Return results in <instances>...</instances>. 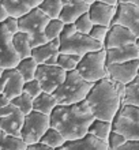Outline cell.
<instances>
[{
	"instance_id": "obj_1",
	"label": "cell",
	"mask_w": 139,
	"mask_h": 150,
	"mask_svg": "<svg viewBox=\"0 0 139 150\" xmlns=\"http://www.w3.org/2000/svg\"><path fill=\"white\" fill-rule=\"evenodd\" d=\"M49 119L51 127L59 131L66 141H75L87 134L94 116L87 104L82 101L74 105H57Z\"/></svg>"
},
{
	"instance_id": "obj_2",
	"label": "cell",
	"mask_w": 139,
	"mask_h": 150,
	"mask_svg": "<svg viewBox=\"0 0 139 150\" xmlns=\"http://www.w3.org/2000/svg\"><path fill=\"white\" fill-rule=\"evenodd\" d=\"M94 119L112 122L121 107V98L116 90L115 82L111 78H104L95 82L85 98Z\"/></svg>"
},
{
	"instance_id": "obj_3",
	"label": "cell",
	"mask_w": 139,
	"mask_h": 150,
	"mask_svg": "<svg viewBox=\"0 0 139 150\" xmlns=\"http://www.w3.org/2000/svg\"><path fill=\"white\" fill-rule=\"evenodd\" d=\"M60 40V53H71L76 56H85L89 52L105 49L104 44L93 40L90 36L80 34L76 32L74 23L64 25V29L59 37Z\"/></svg>"
},
{
	"instance_id": "obj_4",
	"label": "cell",
	"mask_w": 139,
	"mask_h": 150,
	"mask_svg": "<svg viewBox=\"0 0 139 150\" xmlns=\"http://www.w3.org/2000/svg\"><path fill=\"white\" fill-rule=\"evenodd\" d=\"M94 83L85 81L76 70L68 71L66 81L53 91V97L57 101V105H74L85 101Z\"/></svg>"
},
{
	"instance_id": "obj_5",
	"label": "cell",
	"mask_w": 139,
	"mask_h": 150,
	"mask_svg": "<svg viewBox=\"0 0 139 150\" xmlns=\"http://www.w3.org/2000/svg\"><path fill=\"white\" fill-rule=\"evenodd\" d=\"M49 18L41 11L40 8H34L18 19V28L19 32L26 33L30 38V47L36 48L40 45H44L48 42L45 37V28H47Z\"/></svg>"
},
{
	"instance_id": "obj_6",
	"label": "cell",
	"mask_w": 139,
	"mask_h": 150,
	"mask_svg": "<svg viewBox=\"0 0 139 150\" xmlns=\"http://www.w3.org/2000/svg\"><path fill=\"white\" fill-rule=\"evenodd\" d=\"M76 72L90 83H95L101 81V79L108 76L107 70V51L101 49V51L89 52L85 56H82Z\"/></svg>"
},
{
	"instance_id": "obj_7",
	"label": "cell",
	"mask_w": 139,
	"mask_h": 150,
	"mask_svg": "<svg viewBox=\"0 0 139 150\" xmlns=\"http://www.w3.org/2000/svg\"><path fill=\"white\" fill-rule=\"evenodd\" d=\"M112 131L121 134L127 141H139V108L121 104L112 120Z\"/></svg>"
},
{
	"instance_id": "obj_8",
	"label": "cell",
	"mask_w": 139,
	"mask_h": 150,
	"mask_svg": "<svg viewBox=\"0 0 139 150\" xmlns=\"http://www.w3.org/2000/svg\"><path fill=\"white\" fill-rule=\"evenodd\" d=\"M51 127V119L48 115L40 113V112L32 111L25 116L23 127L20 131V139L28 145L40 142L42 135Z\"/></svg>"
},
{
	"instance_id": "obj_9",
	"label": "cell",
	"mask_w": 139,
	"mask_h": 150,
	"mask_svg": "<svg viewBox=\"0 0 139 150\" xmlns=\"http://www.w3.org/2000/svg\"><path fill=\"white\" fill-rule=\"evenodd\" d=\"M67 71L59 66H48V64H40L37 68L36 78L41 85V89L44 93L53 94V91L66 81Z\"/></svg>"
},
{
	"instance_id": "obj_10",
	"label": "cell",
	"mask_w": 139,
	"mask_h": 150,
	"mask_svg": "<svg viewBox=\"0 0 139 150\" xmlns=\"http://www.w3.org/2000/svg\"><path fill=\"white\" fill-rule=\"evenodd\" d=\"M25 115L15 107V105H7L0 109V130L6 134L20 138V131L23 127Z\"/></svg>"
},
{
	"instance_id": "obj_11",
	"label": "cell",
	"mask_w": 139,
	"mask_h": 150,
	"mask_svg": "<svg viewBox=\"0 0 139 150\" xmlns=\"http://www.w3.org/2000/svg\"><path fill=\"white\" fill-rule=\"evenodd\" d=\"M111 25L124 26L139 38V8L128 3H117L115 18Z\"/></svg>"
},
{
	"instance_id": "obj_12",
	"label": "cell",
	"mask_w": 139,
	"mask_h": 150,
	"mask_svg": "<svg viewBox=\"0 0 139 150\" xmlns=\"http://www.w3.org/2000/svg\"><path fill=\"white\" fill-rule=\"evenodd\" d=\"M20 62L19 56L16 55L14 45H12V34L4 28V25H0V67L4 70L7 68H15Z\"/></svg>"
},
{
	"instance_id": "obj_13",
	"label": "cell",
	"mask_w": 139,
	"mask_h": 150,
	"mask_svg": "<svg viewBox=\"0 0 139 150\" xmlns=\"http://www.w3.org/2000/svg\"><path fill=\"white\" fill-rule=\"evenodd\" d=\"M138 68H139V60H131V62H126V63L119 64H111L108 66V78H111L115 82H120L127 85L131 81L138 76Z\"/></svg>"
},
{
	"instance_id": "obj_14",
	"label": "cell",
	"mask_w": 139,
	"mask_h": 150,
	"mask_svg": "<svg viewBox=\"0 0 139 150\" xmlns=\"http://www.w3.org/2000/svg\"><path fill=\"white\" fill-rule=\"evenodd\" d=\"M136 36L131 30H128L124 26L120 25H111L109 30H108L107 38L104 42V48L105 49H111V48H117V47H124L128 44H135Z\"/></svg>"
},
{
	"instance_id": "obj_15",
	"label": "cell",
	"mask_w": 139,
	"mask_h": 150,
	"mask_svg": "<svg viewBox=\"0 0 139 150\" xmlns=\"http://www.w3.org/2000/svg\"><path fill=\"white\" fill-rule=\"evenodd\" d=\"M60 40L55 38L48 41L44 45L36 47L32 49V57L37 62V64H48V66H56L57 57H59Z\"/></svg>"
},
{
	"instance_id": "obj_16",
	"label": "cell",
	"mask_w": 139,
	"mask_h": 150,
	"mask_svg": "<svg viewBox=\"0 0 139 150\" xmlns=\"http://www.w3.org/2000/svg\"><path fill=\"white\" fill-rule=\"evenodd\" d=\"M61 4H63V8H61L59 19L64 25L74 23L79 16L89 12V7H90V4L85 3L83 0H61Z\"/></svg>"
},
{
	"instance_id": "obj_17",
	"label": "cell",
	"mask_w": 139,
	"mask_h": 150,
	"mask_svg": "<svg viewBox=\"0 0 139 150\" xmlns=\"http://www.w3.org/2000/svg\"><path fill=\"white\" fill-rule=\"evenodd\" d=\"M87 14L94 25L111 26L116 14V6H109V4L101 3V1H94L93 4H90Z\"/></svg>"
},
{
	"instance_id": "obj_18",
	"label": "cell",
	"mask_w": 139,
	"mask_h": 150,
	"mask_svg": "<svg viewBox=\"0 0 139 150\" xmlns=\"http://www.w3.org/2000/svg\"><path fill=\"white\" fill-rule=\"evenodd\" d=\"M105 51H107V67L111 64L126 63V62L138 59V49L135 44H128L124 47L111 48Z\"/></svg>"
},
{
	"instance_id": "obj_19",
	"label": "cell",
	"mask_w": 139,
	"mask_h": 150,
	"mask_svg": "<svg viewBox=\"0 0 139 150\" xmlns=\"http://www.w3.org/2000/svg\"><path fill=\"white\" fill-rule=\"evenodd\" d=\"M64 150H108L107 142L95 138L94 135L86 134L83 138L67 141L63 146Z\"/></svg>"
},
{
	"instance_id": "obj_20",
	"label": "cell",
	"mask_w": 139,
	"mask_h": 150,
	"mask_svg": "<svg viewBox=\"0 0 139 150\" xmlns=\"http://www.w3.org/2000/svg\"><path fill=\"white\" fill-rule=\"evenodd\" d=\"M4 71L7 74V83H6L3 94H6L10 100H12L23 93L25 81L22 78V75L16 71L15 68H7Z\"/></svg>"
},
{
	"instance_id": "obj_21",
	"label": "cell",
	"mask_w": 139,
	"mask_h": 150,
	"mask_svg": "<svg viewBox=\"0 0 139 150\" xmlns=\"http://www.w3.org/2000/svg\"><path fill=\"white\" fill-rule=\"evenodd\" d=\"M56 107H57V101L53 97V94H48L44 91L33 100V111L48 115V116H51V113Z\"/></svg>"
},
{
	"instance_id": "obj_22",
	"label": "cell",
	"mask_w": 139,
	"mask_h": 150,
	"mask_svg": "<svg viewBox=\"0 0 139 150\" xmlns=\"http://www.w3.org/2000/svg\"><path fill=\"white\" fill-rule=\"evenodd\" d=\"M12 45L15 49L16 55L19 56V59H26L32 56V47H30V38L26 33L18 32L16 34L12 36Z\"/></svg>"
},
{
	"instance_id": "obj_23",
	"label": "cell",
	"mask_w": 139,
	"mask_h": 150,
	"mask_svg": "<svg viewBox=\"0 0 139 150\" xmlns=\"http://www.w3.org/2000/svg\"><path fill=\"white\" fill-rule=\"evenodd\" d=\"M111 132H112V122L99 120V119H94L93 123L90 124V127H89V130H87V134L94 135L95 138L101 139L104 142L108 141Z\"/></svg>"
},
{
	"instance_id": "obj_24",
	"label": "cell",
	"mask_w": 139,
	"mask_h": 150,
	"mask_svg": "<svg viewBox=\"0 0 139 150\" xmlns=\"http://www.w3.org/2000/svg\"><path fill=\"white\" fill-rule=\"evenodd\" d=\"M37 68H38V64L32 56L30 57H26V59H22L18 63V66L15 67V70L22 75L25 82H29V81H33L36 78V72Z\"/></svg>"
},
{
	"instance_id": "obj_25",
	"label": "cell",
	"mask_w": 139,
	"mask_h": 150,
	"mask_svg": "<svg viewBox=\"0 0 139 150\" xmlns=\"http://www.w3.org/2000/svg\"><path fill=\"white\" fill-rule=\"evenodd\" d=\"M0 6L6 10L8 16L19 19L23 15H26L30 10L25 7L23 4H20L18 0H0Z\"/></svg>"
},
{
	"instance_id": "obj_26",
	"label": "cell",
	"mask_w": 139,
	"mask_h": 150,
	"mask_svg": "<svg viewBox=\"0 0 139 150\" xmlns=\"http://www.w3.org/2000/svg\"><path fill=\"white\" fill-rule=\"evenodd\" d=\"M40 142L49 147H52V149H60V147L64 146V143L67 142V141H66V138H64L56 128L49 127L47 130V132L42 135V138H41Z\"/></svg>"
},
{
	"instance_id": "obj_27",
	"label": "cell",
	"mask_w": 139,
	"mask_h": 150,
	"mask_svg": "<svg viewBox=\"0 0 139 150\" xmlns=\"http://www.w3.org/2000/svg\"><path fill=\"white\" fill-rule=\"evenodd\" d=\"M123 104L139 108V76H136L134 81L126 85Z\"/></svg>"
},
{
	"instance_id": "obj_28",
	"label": "cell",
	"mask_w": 139,
	"mask_h": 150,
	"mask_svg": "<svg viewBox=\"0 0 139 150\" xmlns=\"http://www.w3.org/2000/svg\"><path fill=\"white\" fill-rule=\"evenodd\" d=\"M0 150H26V143L0 130Z\"/></svg>"
},
{
	"instance_id": "obj_29",
	"label": "cell",
	"mask_w": 139,
	"mask_h": 150,
	"mask_svg": "<svg viewBox=\"0 0 139 150\" xmlns=\"http://www.w3.org/2000/svg\"><path fill=\"white\" fill-rule=\"evenodd\" d=\"M38 8L49 19H59L63 4H61V0H42Z\"/></svg>"
},
{
	"instance_id": "obj_30",
	"label": "cell",
	"mask_w": 139,
	"mask_h": 150,
	"mask_svg": "<svg viewBox=\"0 0 139 150\" xmlns=\"http://www.w3.org/2000/svg\"><path fill=\"white\" fill-rule=\"evenodd\" d=\"M80 59H82L80 56L71 55V53H59L56 66H59L60 68H63L64 71H67V72L74 71V70H76V67H78Z\"/></svg>"
},
{
	"instance_id": "obj_31",
	"label": "cell",
	"mask_w": 139,
	"mask_h": 150,
	"mask_svg": "<svg viewBox=\"0 0 139 150\" xmlns=\"http://www.w3.org/2000/svg\"><path fill=\"white\" fill-rule=\"evenodd\" d=\"M11 104L12 105H15V107L18 108L25 116L29 115L33 111V98L29 94H26V93H22L20 96H18V97H15V98H12Z\"/></svg>"
},
{
	"instance_id": "obj_32",
	"label": "cell",
	"mask_w": 139,
	"mask_h": 150,
	"mask_svg": "<svg viewBox=\"0 0 139 150\" xmlns=\"http://www.w3.org/2000/svg\"><path fill=\"white\" fill-rule=\"evenodd\" d=\"M64 29V23L60 19H51L45 28V37L48 41H52L55 38H59Z\"/></svg>"
},
{
	"instance_id": "obj_33",
	"label": "cell",
	"mask_w": 139,
	"mask_h": 150,
	"mask_svg": "<svg viewBox=\"0 0 139 150\" xmlns=\"http://www.w3.org/2000/svg\"><path fill=\"white\" fill-rule=\"evenodd\" d=\"M74 26H75V29H76V32H78V33L89 36V33L92 32V29H93V26H94V23L92 22V19H90L89 14L86 12V14H83L82 16H79V18L74 22Z\"/></svg>"
},
{
	"instance_id": "obj_34",
	"label": "cell",
	"mask_w": 139,
	"mask_h": 150,
	"mask_svg": "<svg viewBox=\"0 0 139 150\" xmlns=\"http://www.w3.org/2000/svg\"><path fill=\"white\" fill-rule=\"evenodd\" d=\"M127 142V139L124 138L121 134L116 132V131H112L109 134V138L107 141L108 145V150H117L120 146H123L124 143Z\"/></svg>"
},
{
	"instance_id": "obj_35",
	"label": "cell",
	"mask_w": 139,
	"mask_h": 150,
	"mask_svg": "<svg viewBox=\"0 0 139 150\" xmlns=\"http://www.w3.org/2000/svg\"><path fill=\"white\" fill-rule=\"evenodd\" d=\"M23 93L29 94L33 100L38 97V96L42 93V89H41V85L37 79H33V81H29V82H25L23 85Z\"/></svg>"
},
{
	"instance_id": "obj_36",
	"label": "cell",
	"mask_w": 139,
	"mask_h": 150,
	"mask_svg": "<svg viewBox=\"0 0 139 150\" xmlns=\"http://www.w3.org/2000/svg\"><path fill=\"white\" fill-rule=\"evenodd\" d=\"M108 30H109V26H101V25H94L92 29V32L89 33V36L92 37L93 40L98 41V42L104 44L105 42V38H107Z\"/></svg>"
},
{
	"instance_id": "obj_37",
	"label": "cell",
	"mask_w": 139,
	"mask_h": 150,
	"mask_svg": "<svg viewBox=\"0 0 139 150\" xmlns=\"http://www.w3.org/2000/svg\"><path fill=\"white\" fill-rule=\"evenodd\" d=\"M3 25H4V28L8 30V33L12 34V36L19 32V28H18V19H16V18H11V16H8L7 19L3 22Z\"/></svg>"
},
{
	"instance_id": "obj_38",
	"label": "cell",
	"mask_w": 139,
	"mask_h": 150,
	"mask_svg": "<svg viewBox=\"0 0 139 150\" xmlns=\"http://www.w3.org/2000/svg\"><path fill=\"white\" fill-rule=\"evenodd\" d=\"M20 4H23L25 7H28L29 10H34V8H38L40 4L42 3V0H18Z\"/></svg>"
},
{
	"instance_id": "obj_39",
	"label": "cell",
	"mask_w": 139,
	"mask_h": 150,
	"mask_svg": "<svg viewBox=\"0 0 139 150\" xmlns=\"http://www.w3.org/2000/svg\"><path fill=\"white\" fill-rule=\"evenodd\" d=\"M117 150H139V141H127Z\"/></svg>"
},
{
	"instance_id": "obj_40",
	"label": "cell",
	"mask_w": 139,
	"mask_h": 150,
	"mask_svg": "<svg viewBox=\"0 0 139 150\" xmlns=\"http://www.w3.org/2000/svg\"><path fill=\"white\" fill-rule=\"evenodd\" d=\"M26 150H56V149H52V147L47 146L44 143L37 142V143H33V145H28Z\"/></svg>"
},
{
	"instance_id": "obj_41",
	"label": "cell",
	"mask_w": 139,
	"mask_h": 150,
	"mask_svg": "<svg viewBox=\"0 0 139 150\" xmlns=\"http://www.w3.org/2000/svg\"><path fill=\"white\" fill-rule=\"evenodd\" d=\"M10 104H11V100L8 98L6 94L1 93V94H0V109L4 107H7V105H10Z\"/></svg>"
},
{
	"instance_id": "obj_42",
	"label": "cell",
	"mask_w": 139,
	"mask_h": 150,
	"mask_svg": "<svg viewBox=\"0 0 139 150\" xmlns=\"http://www.w3.org/2000/svg\"><path fill=\"white\" fill-rule=\"evenodd\" d=\"M6 83H7V74L6 71L3 72V75L0 76V94L4 91V87H6Z\"/></svg>"
},
{
	"instance_id": "obj_43",
	"label": "cell",
	"mask_w": 139,
	"mask_h": 150,
	"mask_svg": "<svg viewBox=\"0 0 139 150\" xmlns=\"http://www.w3.org/2000/svg\"><path fill=\"white\" fill-rule=\"evenodd\" d=\"M8 18V15H7V12H6V10H4L1 6H0V25L3 23L4 21Z\"/></svg>"
},
{
	"instance_id": "obj_44",
	"label": "cell",
	"mask_w": 139,
	"mask_h": 150,
	"mask_svg": "<svg viewBox=\"0 0 139 150\" xmlns=\"http://www.w3.org/2000/svg\"><path fill=\"white\" fill-rule=\"evenodd\" d=\"M119 3H128L139 8V0H119Z\"/></svg>"
},
{
	"instance_id": "obj_45",
	"label": "cell",
	"mask_w": 139,
	"mask_h": 150,
	"mask_svg": "<svg viewBox=\"0 0 139 150\" xmlns=\"http://www.w3.org/2000/svg\"><path fill=\"white\" fill-rule=\"evenodd\" d=\"M95 1H101V3H107L109 6H117L119 0H95Z\"/></svg>"
},
{
	"instance_id": "obj_46",
	"label": "cell",
	"mask_w": 139,
	"mask_h": 150,
	"mask_svg": "<svg viewBox=\"0 0 139 150\" xmlns=\"http://www.w3.org/2000/svg\"><path fill=\"white\" fill-rule=\"evenodd\" d=\"M135 45H136V49H138V60H139V38H136Z\"/></svg>"
},
{
	"instance_id": "obj_47",
	"label": "cell",
	"mask_w": 139,
	"mask_h": 150,
	"mask_svg": "<svg viewBox=\"0 0 139 150\" xmlns=\"http://www.w3.org/2000/svg\"><path fill=\"white\" fill-rule=\"evenodd\" d=\"M83 1H85V3H87V4H93L95 0H83Z\"/></svg>"
},
{
	"instance_id": "obj_48",
	"label": "cell",
	"mask_w": 139,
	"mask_h": 150,
	"mask_svg": "<svg viewBox=\"0 0 139 150\" xmlns=\"http://www.w3.org/2000/svg\"><path fill=\"white\" fill-rule=\"evenodd\" d=\"M3 72H4V68H3V67H0V76L3 75Z\"/></svg>"
},
{
	"instance_id": "obj_49",
	"label": "cell",
	"mask_w": 139,
	"mask_h": 150,
	"mask_svg": "<svg viewBox=\"0 0 139 150\" xmlns=\"http://www.w3.org/2000/svg\"><path fill=\"white\" fill-rule=\"evenodd\" d=\"M56 150H64V149H63V147H60V149H56Z\"/></svg>"
},
{
	"instance_id": "obj_50",
	"label": "cell",
	"mask_w": 139,
	"mask_h": 150,
	"mask_svg": "<svg viewBox=\"0 0 139 150\" xmlns=\"http://www.w3.org/2000/svg\"><path fill=\"white\" fill-rule=\"evenodd\" d=\"M138 76H139V68H138Z\"/></svg>"
}]
</instances>
